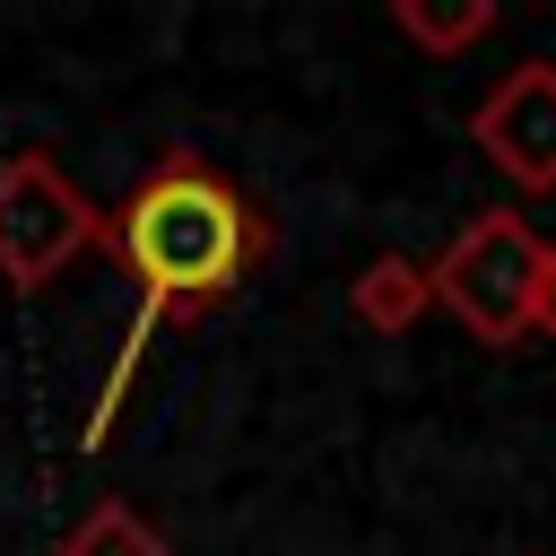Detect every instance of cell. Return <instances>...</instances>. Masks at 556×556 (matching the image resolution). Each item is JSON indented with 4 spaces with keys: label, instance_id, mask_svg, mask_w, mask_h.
<instances>
[{
    "label": "cell",
    "instance_id": "6da1fadb",
    "mask_svg": "<svg viewBox=\"0 0 556 556\" xmlns=\"http://www.w3.org/2000/svg\"><path fill=\"white\" fill-rule=\"evenodd\" d=\"M113 252H122V269H130L139 295H130V321H122L113 374H104V391H96L87 443L113 434L122 391H130V374H139L156 321L182 313V304H217V295L252 269V252H261V217H252L243 191H235L226 174H208L200 156H165V165L122 200V217H113Z\"/></svg>",
    "mask_w": 556,
    "mask_h": 556
},
{
    "label": "cell",
    "instance_id": "3957f363",
    "mask_svg": "<svg viewBox=\"0 0 556 556\" xmlns=\"http://www.w3.org/2000/svg\"><path fill=\"white\" fill-rule=\"evenodd\" d=\"M78 243H96V208L78 200V182H61L43 156L0 165V269L17 287H43Z\"/></svg>",
    "mask_w": 556,
    "mask_h": 556
},
{
    "label": "cell",
    "instance_id": "8992f818",
    "mask_svg": "<svg viewBox=\"0 0 556 556\" xmlns=\"http://www.w3.org/2000/svg\"><path fill=\"white\" fill-rule=\"evenodd\" d=\"M539 321L556 330V252H547V269H539V304H530V330H539Z\"/></svg>",
    "mask_w": 556,
    "mask_h": 556
},
{
    "label": "cell",
    "instance_id": "7a4b0ae2",
    "mask_svg": "<svg viewBox=\"0 0 556 556\" xmlns=\"http://www.w3.org/2000/svg\"><path fill=\"white\" fill-rule=\"evenodd\" d=\"M539 269H547V243H530L521 217H478L452 235V252L426 269V287L486 339V348H513L530 330V304H539Z\"/></svg>",
    "mask_w": 556,
    "mask_h": 556
},
{
    "label": "cell",
    "instance_id": "5b68a950",
    "mask_svg": "<svg viewBox=\"0 0 556 556\" xmlns=\"http://www.w3.org/2000/svg\"><path fill=\"white\" fill-rule=\"evenodd\" d=\"M70 556H165V547H156V530H139L122 504H104V513L70 539Z\"/></svg>",
    "mask_w": 556,
    "mask_h": 556
},
{
    "label": "cell",
    "instance_id": "277c9868",
    "mask_svg": "<svg viewBox=\"0 0 556 556\" xmlns=\"http://www.w3.org/2000/svg\"><path fill=\"white\" fill-rule=\"evenodd\" d=\"M478 148L521 182V191H556V61H521L486 87V104L469 113Z\"/></svg>",
    "mask_w": 556,
    "mask_h": 556
}]
</instances>
